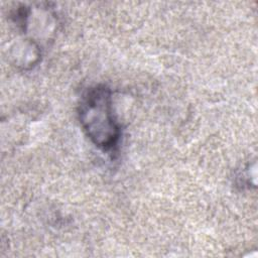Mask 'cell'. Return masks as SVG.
I'll list each match as a JSON object with an SVG mask.
<instances>
[{
	"mask_svg": "<svg viewBox=\"0 0 258 258\" xmlns=\"http://www.w3.org/2000/svg\"><path fill=\"white\" fill-rule=\"evenodd\" d=\"M79 119L87 136L97 147L109 151L117 145L121 130L114 117L109 88L95 86L83 95Z\"/></svg>",
	"mask_w": 258,
	"mask_h": 258,
	"instance_id": "6da1fadb",
	"label": "cell"
}]
</instances>
